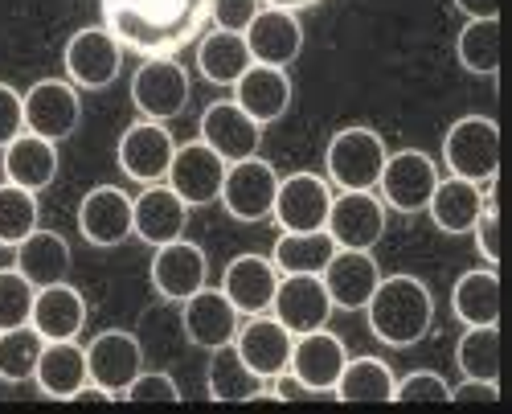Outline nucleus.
Here are the masks:
<instances>
[{
  "label": "nucleus",
  "instance_id": "obj_1",
  "mask_svg": "<svg viewBox=\"0 0 512 414\" xmlns=\"http://www.w3.org/2000/svg\"><path fill=\"white\" fill-rule=\"evenodd\" d=\"M103 25L123 50L173 58L209 25V0H103Z\"/></svg>",
  "mask_w": 512,
  "mask_h": 414
},
{
  "label": "nucleus",
  "instance_id": "obj_2",
  "mask_svg": "<svg viewBox=\"0 0 512 414\" xmlns=\"http://www.w3.org/2000/svg\"><path fill=\"white\" fill-rule=\"evenodd\" d=\"M369 312V333L390 345L410 349L418 345L435 324V296L418 275H381L373 296L365 304Z\"/></svg>",
  "mask_w": 512,
  "mask_h": 414
},
{
  "label": "nucleus",
  "instance_id": "obj_3",
  "mask_svg": "<svg viewBox=\"0 0 512 414\" xmlns=\"http://www.w3.org/2000/svg\"><path fill=\"white\" fill-rule=\"evenodd\" d=\"M386 140L365 123L340 128L324 148V173L332 189H377V177L386 169Z\"/></svg>",
  "mask_w": 512,
  "mask_h": 414
},
{
  "label": "nucleus",
  "instance_id": "obj_4",
  "mask_svg": "<svg viewBox=\"0 0 512 414\" xmlns=\"http://www.w3.org/2000/svg\"><path fill=\"white\" fill-rule=\"evenodd\" d=\"M443 164L451 177L488 185L500 177V128L488 115H463L443 136Z\"/></svg>",
  "mask_w": 512,
  "mask_h": 414
},
{
  "label": "nucleus",
  "instance_id": "obj_5",
  "mask_svg": "<svg viewBox=\"0 0 512 414\" xmlns=\"http://www.w3.org/2000/svg\"><path fill=\"white\" fill-rule=\"evenodd\" d=\"M390 226V210L386 201L377 197V189H336L332 193V210L324 230L332 234L336 246H349V251H373V246L386 238Z\"/></svg>",
  "mask_w": 512,
  "mask_h": 414
},
{
  "label": "nucleus",
  "instance_id": "obj_6",
  "mask_svg": "<svg viewBox=\"0 0 512 414\" xmlns=\"http://www.w3.org/2000/svg\"><path fill=\"white\" fill-rule=\"evenodd\" d=\"M275 189H279V173L275 164L263 160V156H246V160H234L226 164V181H222V193L218 201L226 205V214L234 222H267L271 210H275Z\"/></svg>",
  "mask_w": 512,
  "mask_h": 414
},
{
  "label": "nucleus",
  "instance_id": "obj_7",
  "mask_svg": "<svg viewBox=\"0 0 512 414\" xmlns=\"http://www.w3.org/2000/svg\"><path fill=\"white\" fill-rule=\"evenodd\" d=\"M439 164L418 152V148H402L386 156V169L377 177V197L386 201V210L398 214H422L426 201H431L435 185H439Z\"/></svg>",
  "mask_w": 512,
  "mask_h": 414
},
{
  "label": "nucleus",
  "instance_id": "obj_8",
  "mask_svg": "<svg viewBox=\"0 0 512 414\" xmlns=\"http://www.w3.org/2000/svg\"><path fill=\"white\" fill-rule=\"evenodd\" d=\"M189 95L193 82L177 58H144V66L132 74V103L140 119H156V123L177 119L185 115Z\"/></svg>",
  "mask_w": 512,
  "mask_h": 414
},
{
  "label": "nucleus",
  "instance_id": "obj_9",
  "mask_svg": "<svg viewBox=\"0 0 512 414\" xmlns=\"http://www.w3.org/2000/svg\"><path fill=\"white\" fill-rule=\"evenodd\" d=\"M62 70L78 91H103L123 70V46L115 41V33L107 25H87L66 41Z\"/></svg>",
  "mask_w": 512,
  "mask_h": 414
},
{
  "label": "nucleus",
  "instance_id": "obj_10",
  "mask_svg": "<svg viewBox=\"0 0 512 414\" xmlns=\"http://www.w3.org/2000/svg\"><path fill=\"white\" fill-rule=\"evenodd\" d=\"M25 103V132L46 136L54 144L70 140L82 123V99L70 78H41L21 95Z\"/></svg>",
  "mask_w": 512,
  "mask_h": 414
},
{
  "label": "nucleus",
  "instance_id": "obj_11",
  "mask_svg": "<svg viewBox=\"0 0 512 414\" xmlns=\"http://www.w3.org/2000/svg\"><path fill=\"white\" fill-rule=\"evenodd\" d=\"M173 152H177V140L173 132L164 128L156 119H136L132 128L119 136V169L127 181L136 185H156L168 177V164H173Z\"/></svg>",
  "mask_w": 512,
  "mask_h": 414
},
{
  "label": "nucleus",
  "instance_id": "obj_12",
  "mask_svg": "<svg viewBox=\"0 0 512 414\" xmlns=\"http://www.w3.org/2000/svg\"><path fill=\"white\" fill-rule=\"evenodd\" d=\"M332 185L320 173H291L279 177L275 189V226L279 230H324L328 210H332Z\"/></svg>",
  "mask_w": 512,
  "mask_h": 414
},
{
  "label": "nucleus",
  "instance_id": "obj_13",
  "mask_svg": "<svg viewBox=\"0 0 512 414\" xmlns=\"http://www.w3.org/2000/svg\"><path fill=\"white\" fill-rule=\"evenodd\" d=\"M332 300L320 275H279L275 300H271V316L287 328V333H316V328H328L332 320Z\"/></svg>",
  "mask_w": 512,
  "mask_h": 414
},
{
  "label": "nucleus",
  "instance_id": "obj_14",
  "mask_svg": "<svg viewBox=\"0 0 512 414\" xmlns=\"http://www.w3.org/2000/svg\"><path fill=\"white\" fill-rule=\"evenodd\" d=\"M164 181L181 193V201L189 205V210L193 205H213L218 193H222V181H226V160L201 140L177 144Z\"/></svg>",
  "mask_w": 512,
  "mask_h": 414
},
{
  "label": "nucleus",
  "instance_id": "obj_15",
  "mask_svg": "<svg viewBox=\"0 0 512 414\" xmlns=\"http://www.w3.org/2000/svg\"><path fill=\"white\" fill-rule=\"evenodd\" d=\"M185 226H189V205L168 181L144 185L140 197H132V238L148 246H164L185 238Z\"/></svg>",
  "mask_w": 512,
  "mask_h": 414
},
{
  "label": "nucleus",
  "instance_id": "obj_16",
  "mask_svg": "<svg viewBox=\"0 0 512 414\" xmlns=\"http://www.w3.org/2000/svg\"><path fill=\"white\" fill-rule=\"evenodd\" d=\"M144 369V345L127 333V328H107L87 345V374L95 386L111 390L123 402V390L136 382Z\"/></svg>",
  "mask_w": 512,
  "mask_h": 414
},
{
  "label": "nucleus",
  "instance_id": "obj_17",
  "mask_svg": "<svg viewBox=\"0 0 512 414\" xmlns=\"http://www.w3.org/2000/svg\"><path fill=\"white\" fill-rule=\"evenodd\" d=\"M205 283H209V259H205V251L197 242L177 238V242L156 246V255H152V287L164 300L185 304L193 292H201Z\"/></svg>",
  "mask_w": 512,
  "mask_h": 414
},
{
  "label": "nucleus",
  "instance_id": "obj_18",
  "mask_svg": "<svg viewBox=\"0 0 512 414\" xmlns=\"http://www.w3.org/2000/svg\"><path fill=\"white\" fill-rule=\"evenodd\" d=\"M201 144H209L226 164L246 160V156H259L263 144V123H254L234 99H218L209 103L201 115Z\"/></svg>",
  "mask_w": 512,
  "mask_h": 414
},
{
  "label": "nucleus",
  "instance_id": "obj_19",
  "mask_svg": "<svg viewBox=\"0 0 512 414\" xmlns=\"http://www.w3.org/2000/svg\"><path fill=\"white\" fill-rule=\"evenodd\" d=\"M242 324V312L230 304V296L222 292V287H201V292H193L185 304H181V328L185 337L197 345V349H218V345H230L234 333Z\"/></svg>",
  "mask_w": 512,
  "mask_h": 414
},
{
  "label": "nucleus",
  "instance_id": "obj_20",
  "mask_svg": "<svg viewBox=\"0 0 512 414\" xmlns=\"http://www.w3.org/2000/svg\"><path fill=\"white\" fill-rule=\"evenodd\" d=\"M78 234L91 246H123L132 238V197L119 185H95L78 201Z\"/></svg>",
  "mask_w": 512,
  "mask_h": 414
},
{
  "label": "nucleus",
  "instance_id": "obj_21",
  "mask_svg": "<svg viewBox=\"0 0 512 414\" xmlns=\"http://www.w3.org/2000/svg\"><path fill=\"white\" fill-rule=\"evenodd\" d=\"M291 345H295V333H287V328L263 312V316H242L238 333H234V349L242 353V361L259 374L263 382H271L275 374H283V369L291 365Z\"/></svg>",
  "mask_w": 512,
  "mask_h": 414
},
{
  "label": "nucleus",
  "instance_id": "obj_22",
  "mask_svg": "<svg viewBox=\"0 0 512 414\" xmlns=\"http://www.w3.org/2000/svg\"><path fill=\"white\" fill-rule=\"evenodd\" d=\"M246 37V46H250V58L259 62V66H279L287 70L295 58H300L304 50V25L295 13L287 9H259L254 13V21L242 29Z\"/></svg>",
  "mask_w": 512,
  "mask_h": 414
},
{
  "label": "nucleus",
  "instance_id": "obj_23",
  "mask_svg": "<svg viewBox=\"0 0 512 414\" xmlns=\"http://www.w3.org/2000/svg\"><path fill=\"white\" fill-rule=\"evenodd\" d=\"M328 300L340 312H361L373 296V287L381 283V267L373 259V251H349V246H336V255L328 259V267L320 271Z\"/></svg>",
  "mask_w": 512,
  "mask_h": 414
},
{
  "label": "nucleus",
  "instance_id": "obj_24",
  "mask_svg": "<svg viewBox=\"0 0 512 414\" xmlns=\"http://www.w3.org/2000/svg\"><path fill=\"white\" fill-rule=\"evenodd\" d=\"M349 361V349L345 341H340L336 333H328V328H316V333H300L291 345V374L300 378L308 390L332 398V386L340 378V369H345Z\"/></svg>",
  "mask_w": 512,
  "mask_h": 414
},
{
  "label": "nucleus",
  "instance_id": "obj_25",
  "mask_svg": "<svg viewBox=\"0 0 512 414\" xmlns=\"http://www.w3.org/2000/svg\"><path fill=\"white\" fill-rule=\"evenodd\" d=\"M29 324L46 341H78V333L87 328V300H82V292L70 279L50 283V287H37Z\"/></svg>",
  "mask_w": 512,
  "mask_h": 414
},
{
  "label": "nucleus",
  "instance_id": "obj_26",
  "mask_svg": "<svg viewBox=\"0 0 512 414\" xmlns=\"http://www.w3.org/2000/svg\"><path fill=\"white\" fill-rule=\"evenodd\" d=\"M279 287V267L267 255H238L230 259V267L222 271V292L230 296V304L242 316H263L271 312Z\"/></svg>",
  "mask_w": 512,
  "mask_h": 414
},
{
  "label": "nucleus",
  "instance_id": "obj_27",
  "mask_svg": "<svg viewBox=\"0 0 512 414\" xmlns=\"http://www.w3.org/2000/svg\"><path fill=\"white\" fill-rule=\"evenodd\" d=\"M234 103L254 119V123H275L291 107V78L279 66H259L254 62L238 82H234Z\"/></svg>",
  "mask_w": 512,
  "mask_h": 414
},
{
  "label": "nucleus",
  "instance_id": "obj_28",
  "mask_svg": "<svg viewBox=\"0 0 512 414\" xmlns=\"http://www.w3.org/2000/svg\"><path fill=\"white\" fill-rule=\"evenodd\" d=\"M0 169H5V181L21 185V189H50L58 177V144L46 136L21 132L5 152H0Z\"/></svg>",
  "mask_w": 512,
  "mask_h": 414
},
{
  "label": "nucleus",
  "instance_id": "obj_29",
  "mask_svg": "<svg viewBox=\"0 0 512 414\" xmlns=\"http://www.w3.org/2000/svg\"><path fill=\"white\" fill-rule=\"evenodd\" d=\"M33 382H37V390L46 398L70 402L82 386L91 382V374H87V349H82L78 341H46Z\"/></svg>",
  "mask_w": 512,
  "mask_h": 414
},
{
  "label": "nucleus",
  "instance_id": "obj_30",
  "mask_svg": "<svg viewBox=\"0 0 512 414\" xmlns=\"http://www.w3.org/2000/svg\"><path fill=\"white\" fill-rule=\"evenodd\" d=\"M426 214L443 234H472L476 218L484 214V185L463 181V177H439L431 201H426Z\"/></svg>",
  "mask_w": 512,
  "mask_h": 414
},
{
  "label": "nucleus",
  "instance_id": "obj_31",
  "mask_svg": "<svg viewBox=\"0 0 512 414\" xmlns=\"http://www.w3.org/2000/svg\"><path fill=\"white\" fill-rule=\"evenodd\" d=\"M17 259L13 267L33 283V287H50V283H62L70 275V242L58 234V230H33L25 242L13 246Z\"/></svg>",
  "mask_w": 512,
  "mask_h": 414
},
{
  "label": "nucleus",
  "instance_id": "obj_32",
  "mask_svg": "<svg viewBox=\"0 0 512 414\" xmlns=\"http://www.w3.org/2000/svg\"><path fill=\"white\" fill-rule=\"evenodd\" d=\"M254 66L246 37L234 29H209L205 37H197V70L201 78H209L213 87H234V82Z\"/></svg>",
  "mask_w": 512,
  "mask_h": 414
},
{
  "label": "nucleus",
  "instance_id": "obj_33",
  "mask_svg": "<svg viewBox=\"0 0 512 414\" xmlns=\"http://www.w3.org/2000/svg\"><path fill=\"white\" fill-rule=\"evenodd\" d=\"M267 382L254 374V369L242 361V353L230 345L209 349V369H205V390L213 402H254Z\"/></svg>",
  "mask_w": 512,
  "mask_h": 414
},
{
  "label": "nucleus",
  "instance_id": "obj_34",
  "mask_svg": "<svg viewBox=\"0 0 512 414\" xmlns=\"http://www.w3.org/2000/svg\"><path fill=\"white\" fill-rule=\"evenodd\" d=\"M451 312L463 328L472 324H500V275L496 267H476L455 279Z\"/></svg>",
  "mask_w": 512,
  "mask_h": 414
},
{
  "label": "nucleus",
  "instance_id": "obj_35",
  "mask_svg": "<svg viewBox=\"0 0 512 414\" xmlns=\"http://www.w3.org/2000/svg\"><path fill=\"white\" fill-rule=\"evenodd\" d=\"M394 369L381 357H349L332 386L336 402H394Z\"/></svg>",
  "mask_w": 512,
  "mask_h": 414
},
{
  "label": "nucleus",
  "instance_id": "obj_36",
  "mask_svg": "<svg viewBox=\"0 0 512 414\" xmlns=\"http://www.w3.org/2000/svg\"><path fill=\"white\" fill-rule=\"evenodd\" d=\"M332 255L336 242L328 230H283L271 251V263L279 267V275H320Z\"/></svg>",
  "mask_w": 512,
  "mask_h": 414
},
{
  "label": "nucleus",
  "instance_id": "obj_37",
  "mask_svg": "<svg viewBox=\"0 0 512 414\" xmlns=\"http://www.w3.org/2000/svg\"><path fill=\"white\" fill-rule=\"evenodd\" d=\"M455 54H459V66L467 74L496 78L500 74V17H472L467 21L455 37Z\"/></svg>",
  "mask_w": 512,
  "mask_h": 414
},
{
  "label": "nucleus",
  "instance_id": "obj_38",
  "mask_svg": "<svg viewBox=\"0 0 512 414\" xmlns=\"http://www.w3.org/2000/svg\"><path fill=\"white\" fill-rule=\"evenodd\" d=\"M455 365L463 378L500 382V324H472L455 345Z\"/></svg>",
  "mask_w": 512,
  "mask_h": 414
},
{
  "label": "nucleus",
  "instance_id": "obj_39",
  "mask_svg": "<svg viewBox=\"0 0 512 414\" xmlns=\"http://www.w3.org/2000/svg\"><path fill=\"white\" fill-rule=\"evenodd\" d=\"M41 349H46V337H41L33 324L5 328V333H0V382H9V386L33 382Z\"/></svg>",
  "mask_w": 512,
  "mask_h": 414
},
{
  "label": "nucleus",
  "instance_id": "obj_40",
  "mask_svg": "<svg viewBox=\"0 0 512 414\" xmlns=\"http://www.w3.org/2000/svg\"><path fill=\"white\" fill-rule=\"evenodd\" d=\"M41 226V205L33 189L0 181V246H17Z\"/></svg>",
  "mask_w": 512,
  "mask_h": 414
},
{
  "label": "nucleus",
  "instance_id": "obj_41",
  "mask_svg": "<svg viewBox=\"0 0 512 414\" xmlns=\"http://www.w3.org/2000/svg\"><path fill=\"white\" fill-rule=\"evenodd\" d=\"M33 296H37V287H33L17 267L0 271V333H5V328L29 324V316H33Z\"/></svg>",
  "mask_w": 512,
  "mask_h": 414
},
{
  "label": "nucleus",
  "instance_id": "obj_42",
  "mask_svg": "<svg viewBox=\"0 0 512 414\" xmlns=\"http://www.w3.org/2000/svg\"><path fill=\"white\" fill-rule=\"evenodd\" d=\"M394 402H451V386L435 369H414L394 382Z\"/></svg>",
  "mask_w": 512,
  "mask_h": 414
},
{
  "label": "nucleus",
  "instance_id": "obj_43",
  "mask_svg": "<svg viewBox=\"0 0 512 414\" xmlns=\"http://www.w3.org/2000/svg\"><path fill=\"white\" fill-rule=\"evenodd\" d=\"M123 402H181V386L160 369H140L136 382L123 390Z\"/></svg>",
  "mask_w": 512,
  "mask_h": 414
},
{
  "label": "nucleus",
  "instance_id": "obj_44",
  "mask_svg": "<svg viewBox=\"0 0 512 414\" xmlns=\"http://www.w3.org/2000/svg\"><path fill=\"white\" fill-rule=\"evenodd\" d=\"M259 9H263V0H209V21H213V29L242 33Z\"/></svg>",
  "mask_w": 512,
  "mask_h": 414
},
{
  "label": "nucleus",
  "instance_id": "obj_45",
  "mask_svg": "<svg viewBox=\"0 0 512 414\" xmlns=\"http://www.w3.org/2000/svg\"><path fill=\"white\" fill-rule=\"evenodd\" d=\"M25 132V103H21V91L0 82V152H5L17 136Z\"/></svg>",
  "mask_w": 512,
  "mask_h": 414
},
{
  "label": "nucleus",
  "instance_id": "obj_46",
  "mask_svg": "<svg viewBox=\"0 0 512 414\" xmlns=\"http://www.w3.org/2000/svg\"><path fill=\"white\" fill-rule=\"evenodd\" d=\"M496 398H500V382L463 378L459 386H451V402H496Z\"/></svg>",
  "mask_w": 512,
  "mask_h": 414
},
{
  "label": "nucleus",
  "instance_id": "obj_47",
  "mask_svg": "<svg viewBox=\"0 0 512 414\" xmlns=\"http://www.w3.org/2000/svg\"><path fill=\"white\" fill-rule=\"evenodd\" d=\"M451 5L472 21V17H500V0H451Z\"/></svg>",
  "mask_w": 512,
  "mask_h": 414
},
{
  "label": "nucleus",
  "instance_id": "obj_48",
  "mask_svg": "<svg viewBox=\"0 0 512 414\" xmlns=\"http://www.w3.org/2000/svg\"><path fill=\"white\" fill-rule=\"evenodd\" d=\"M70 402H119V398H115L111 390H103V386H95V382H87V386H82V390H78V394H74Z\"/></svg>",
  "mask_w": 512,
  "mask_h": 414
},
{
  "label": "nucleus",
  "instance_id": "obj_49",
  "mask_svg": "<svg viewBox=\"0 0 512 414\" xmlns=\"http://www.w3.org/2000/svg\"><path fill=\"white\" fill-rule=\"evenodd\" d=\"M267 9H287V13H304L312 5H324V0H263Z\"/></svg>",
  "mask_w": 512,
  "mask_h": 414
}]
</instances>
